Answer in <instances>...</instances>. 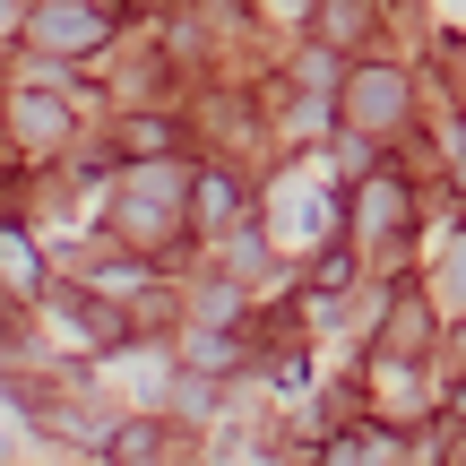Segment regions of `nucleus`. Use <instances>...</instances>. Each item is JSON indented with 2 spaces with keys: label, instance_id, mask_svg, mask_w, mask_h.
<instances>
[{
  "label": "nucleus",
  "instance_id": "obj_2",
  "mask_svg": "<svg viewBox=\"0 0 466 466\" xmlns=\"http://www.w3.org/2000/svg\"><path fill=\"white\" fill-rule=\"evenodd\" d=\"M346 113L371 121V130H389V121L406 113V78H398V69H354V78H346Z\"/></svg>",
  "mask_w": 466,
  "mask_h": 466
},
{
  "label": "nucleus",
  "instance_id": "obj_3",
  "mask_svg": "<svg viewBox=\"0 0 466 466\" xmlns=\"http://www.w3.org/2000/svg\"><path fill=\"white\" fill-rule=\"evenodd\" d=\"M52 302L69 311V337H86V346H121V337H130V329H121V311H104L96 294H52Z\"/></svg>",
  "mask_w": 466,
  "mask_h": 466
},
{
  "label": "nucleus",
  "instance_id": "obj_4",
  "mask_svg": "<svg viewBox=\"0 0 466 466\" xmlns=\"http://www.w3.org/2000/svg\"><path fill=\"white\" fill-rule=\"evenodd\" d=\"M121 147H130V156H165V147H182V130H173V121H130Z\"/></svg>",
  "mask_w": 466,
  "mask_h": 466
},
{
  "label": "nucleus",
  "instance_id": "obj_7",
  "mask_svg": "<svg viewBox=\"0 0 466 466\" xmlns=\"http://www.w3.org/2000/svg\"><path fill=\"white\" fill-rule=\"evenodd\" d=\"M121 9H165V0H121Z\"/></svg>",
  "mask_w": 466,
  "mask_h": 466
},
{
  "label": "nucleus",
  "instance_id": "obj_6",
  "mask_svg": "<svg viewBox=\"0 0 466 466\" xmlns=\"http://www.w3.org/2000/svg\"><path fill=\"white\" fill-rule=\"evenodd\" d=\"M147 458H156V432H138V423L113 432V466H147Z\"/></svg>",
  "mask_w": 466,
  "mask_h": 466
},
{
  "label": "nucleus",
  "instance_id": "obj_5",
  "mask_svg": "<svg viewBox=\"0 0 466 466\" xmlns=\"http://www.w3.org/2000/svg\"><path fill=\"white\" fill-rule=\"evenodd\" d=\"M371 0H319V26H329V44H346V26H363Z\"/></svg>",
  "mask_w": 466,
  "mask_h": 466
},
{
  "label": "nucleus",
  "instance_id": "obj_1",
  "mask_svg": "<svg viewBox=\"0 0 466 466\" xmlns=\"http://www.w3.org/2000/svg\"><path fill=\"white\" fill-rule=\"evenodd\" d=\"M104 35H113V9H78V0H44V17H35L44 52H96Z\"/></svg>",
  "mask_w": 466,
  "mask_h": 466
}]
</instances>
